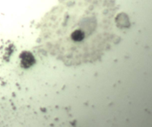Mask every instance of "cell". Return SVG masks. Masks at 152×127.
<instances>
[{"label": "cell", "mask_w": 152, "mask_h": 127, "mask_svg": "<svg viewBox=\"0 0 152 127\" xmlns=\"http://www.w3.org/2000/svg\"><path fill=\"white\" fill-rule=\"evenodd\" d=\"M118 11L113 0H62L46 14L44 26L62 53L84 58L99 53L112 39Z\"/></svg>", "instance_id": "cell-1"}, {"label": "cell", "mask_w": 152, "mask_h": 127, "mask_svg": "<svg viewBox=\"0 0 152 127\" xmlns=\"http://www.w3.org/2000/svg\"><path fill=\"white\" fill-rule=\"evenodd\" d=\"M33 62V58L30 54L28 53L23 54V58H22V62L25 66H30L32 64Z\"/></svg>", "instance_id": "cell-2"}]
</instances>
